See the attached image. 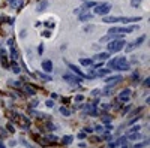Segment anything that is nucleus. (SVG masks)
<instances>
[{"mask_svg": "<svg viewBox=\"0 0 150 148\" xmlns=\"http://www.w3.org/2000/svg\"><path fill=\"white\" fill-rule=\"evenodd\" d=\"M108 67L110 69H114V70H129L131 69V66H129L126 57H114L113 60L108 61Z\"/></svg>", "mask_w": 150, "mask_h": 148, "instance_id": "nucleus-1", "label": "nucleus"}, {"mask_svg": "<svg viewBox=\"0 0 150 148\" xmlns=\"http://www.w3.org/2000/svg\"><path fill=\"white\" fill-rule=\"evenodd\" d=\"M125 45H126V42H125L122 38L113 39V40H110V43H108L107 51H108V52H119V51H122V49H123Z\"/></svg>", "mask_w": 150, "mask_h": 148, "instance_id": "nucleus-2", "label": "nucleus"}, {"mask_svg": "<svg viewBox=\"0 0 150 148\" xmlns=\"http://www.w3.org/2000/svg\"><path fill=\"white\" fill-rule=\"evenodd\" d=\"M111 11V3H101V5H96L95 6V14L96 15H101V16H105L108 15Z\"/></svg>", "mask_w": 150, "mask_h": 148, "instance_id": "nucleus-3", "label": "nucleus"}, {"mask_svg": "<svg viewBox=\"0 0 150 148\" xmlns=\"http://www.w3.org/2000/svg\"><path fill=\"white\" fill-rule=\"evenodd\" d=\"M135 28H138L137 26H131V27H111L110 30H108V33L110 35H114V33H131L134 31Z\"/></svg>", "mask_w": 150, "mask_h": 148, "instance_id": "nucleus-4", "label": "nucleus"}, {"mask_svg": "<svg viewBox=\"0 0 150 148\" xmlns=\"http://www.w3.org/2000/svg\"><path fill=\"white\" fill-rule=\"evenodd\" d=\"M63 79L65 81H68V82H71V84H81V82H83V78L81 76H75V75H72V73H65L63 75Z\"/></svg>", "mask_w": 150, "mask_h": 148, "instance_id": "nucleus-5", "label": "nucleus"}, {"mask_svg": "<svg viewBox=\"0 0 150 148\" xmlns=\"http://www.w3.org/2000/svg\"><path fill=\"white\" fill-rule=\"evenodd\" d=\"M123 79V76L122 75H116V76H111V78H107L105 79V82H107V85L108 87H113V85H116L119 81H122Z\"/></svg>", "mask_w": 150, "mask_h": 148, "instance_id": "nucleus-6", "label": "nucleus"}, {"mask_svg": "<svg viewBox=\"0 0 150 148\" xmlns=\"http://www.w3.org/2000/svg\"><path fill=\"white\" fill-rule=\"evenodd\" d=\"M68 66H69V69H71V70H72V73H75V75H78V76H81V78H83V79H84V78H87V75H84V73L81 72V70H80L78 67H77L75 64H72V63H68Z\"/></svg>", "mask_w": 150, "mask_h": 148, "instance_id": "nucleus-7", "label": "nucleus"}, {"mask_svg": "<svg viewBox=\"0 0 150 148\" xmlns=\"http://www.w3.org/2000/svg\"><path fill=\"white\" fill-rule=\"evenodd\" d=\"M42 70H45V72H53V63H51V60H44L42 61Z\"/></svg>", "mask_w": 150, "mask_h": 148, "instance_id": "nucleus-8", "label": "nucleus"}, {"mask_svg": "<svg viewBox=\"0 0 150 148\" xmlns=\"http://www.w3.org/2000/svg\"><path fill=\"white\" fill-rule=\"evenodd\" d=\"M129 96H131V90H129V88H126V90H123V91L120 93L119 100H120V102H126L128 99H129Z\"/></svg>", "mask_w": 150, "mask_h": 148, "instance_id": "nucleus-9", "label": "nucleus"}, {"mask_svg": "<svg viewBox=\"0 0 150 148\" xmlns=\"http://www.w3.org/2000/svg\"><path fill=\"white\" fill-rule=\"evenodd\" d=\"M93 58H95V60H107V58H110V52H99V54H96L95 57H93Z\"/></svg>", "mask_w": 150, "mask_h": 148, "instance_id": "nucleus-10", "label": "nucleus"}, {"mask_svg": "<svg viewBox=\"0 0 150 148\" xmlns=\"http://www.w3.org/2000/svg\"><path fill=\"white\" fill-rule=\"evenodd\" d=\"M110 73H111L110 69H102V67H99L98 72H95V75H96V76H107V75H110Z\"/></svg>", "mask_w": 150, "mask_h": 148, "instance_id": "nucleus-11", "label": "nucleus"}, {"mask_svg": "<svg viewBox=\"0 0 150 148\" xmlns=\"http://www.w3.org/2000/svg\"><path fill=\"white\" fill-rule=\"evenodd\" d=\"M128 139H132V141H137V139H141V133L140 132H131V133H128Z\"/></svg>", "mask_w": 150, "mask_h": 148, "instance_id": "nucleus-12", "label": "nucleus"}, {"mask_svg": "<svg viewBox=\"0 0 150 148\" xmlns=\"http://www.w3.org/2000/svg\"><path fill=\"white\" fill-rule=\"evenodd\" d=\"M92 18H93V14H89V12L87 14H84V12L80 14V21H89V19H92Z\"/></svg>", "mask_w": 150, "mask_h": 148, "instance_id": "nucleus-13", "label": "nucleus"}, {"mask_svg": "<svg viewBox=\"0 0 150 148\" xmlns=\"http://www.w3.org/2000/svg\"><path fill=\"white\" fill-rule=\"evenodd\" d=\"M47 6H48V2H47V0H44V2H41L39 5L36 6V11H38V12H42V11H45Z\"/></svg>", "mask_w": 150, "mask_h": 148, "instance_id": "nucleus-14", "label": "nucleus"}, {"mask_svg": "<svg viewBox=\"0 0 150 148\" xmlns=\"http://www.w3.org/2000/svg\"><path fill=\"white\" fill-rule=\"evenodd\" d=\"M116 142H117V147H126L128 145V138L123 136V138H120L119 141H116Z\"/></svg>", "mask_w": 150, "mask_h": 148, "instance_id": "nucleus-15", "label": "nucleus"}, {"mask_svg": "<svg viewBox=\"0 0 150 148\" xmlns=\"http://www.w3.org/2000/svg\"><path fill=\"white\" fill-rule=\"evenodd\" d=\"M80 63L83 64V66H92L93 60H90V58H81V60H80Z\"/></svg>", "mask_w": 150, "mask_h": 148, "instance_id": "nucleus-16", "label": "nucleus"}, {"mask_svg": "<svg viewBox=\"0 0 150 148\" xmlns=\"http://www.w3.org/2000/svg\"><path fill=\"white\" fill-rule=\"evenodd\" d=\"M60 114L65 115V117H69V115H71V111L68 109V108H65V106H62V108H60Z\"/></svg>", "mask_w": 150, "mask_h": 148, "instance_id": "nucleus-17", "label": "nucleus"}, {"mask_svg": "<svg viewBox=\"0 0 150 148\" xmlns=\"http://www.w3.org/2000/svg\"><path fill=\"white\" fill-rule=\"evenodd\" d=\"M24 90H26V93H29L30 96H35V94H36V91H35V88H32L30 85H26V87H24Z\"/></svg>", "mask_w": 150, "mask_h": 148, "instance_id": "nucleus-18", "label": "nucleus"}, {"mask_svg": "<svg viewBox=\"0 0 150 148\" xmlns=\"http://www.w3.org/2000/svg\"><path fill=\"white\" fill-rule=\"evenodd\" d=\"M12 72H14V73H20V72H21V69H20V66H18L17 63H15V61H14V63H12Z\"/></svg>", "mask_w": 150, "mask_h": 148, "instance_id": "nucleus-19", "label": "nucleus"}, {"mask_svg": "<svg viewBox=\"0 0 150 148\" xmlns=\"http://www.w3.org/2000/svg\"><path fill=\"white\" fill-rule=\"evenodd\" d=\"M72 139H74V138H72L71 135H69V136H65V138L62 139V141H63V144H65V145H69V144L72 142Z\"/></svg>", "mask_w": 150, "mask_h": 148, "instance_id": "nucleus-20", "label": "nucleus"}, {"mask_svg": "<svg viewBox=\"0 0 150 148\" xmlns=\"http://www.w3.org/2000/svg\"><path fill=\"white\" fill-rule=\"evenodd\" d=\"M38 75H39V78H42L44 81H51V76L50 75H45V73H42V72H39Z\"/></svg>", "mask_w": 150, "mask_h": 148, "instance_id": "nucleus-21", "label": "nucleus"}, {"mask_svg": "<svg viewBox=\"0 0 150 148\" xmlns=\"http://www.w3.org/2000/svg\"><path fill=\"white\" fill-rule=\"evenodd\" d=\"M141 3H143V0H131V5L134 8H137V6H140Z\"/></svg>", "mask_w": 150, "mask_h": 148, "instance_id": "nucleus-22", "label": "nucleus"}, {"mask_svg": "<svg viewBox=\"0 0 150 148\" xmlns=\"http://www.w3.org/2000/svg\"><path fill=\"white\" fill-rule=\"evenodd\" d=\"M150 144V141H144V142H141V144H135V148H141V147H147Z\"/></svg>", "mask_w": 150, "mask_h": 148, "instance_id": "nucleus-23", "label": "nucleus"}, {"mask_svg": "<svg viewBox=\"0 0 150 148\" xmlns=\"http://www.w3.org/2000/svg\"><path fill=\"white\" fill-rule=\"evenodd\" d=\"M104 94V96H111V88L108 87V88H105V90H102V91H101Z\"/></svg>", "mask_w": 150, "mask_h": 148, "instance_id": "nucleus-24", "label": "nucleus"}, {"mask_svg": "<svg viewBox=\"0 0 150 148\" xmlns=\"http://www.w3.org/2000/svg\"><path fill=\"white\" fill-rule=\"evenodd\" d=\"M99 93H101V90L99 88H95V90H92V91H90V94H92V96H99Z\"/></svg>", "mask_w": 150, "mask_h": 148, "instance_id": "nucleus-25", "label": "nucleus"}, {"mask_svg": "<svg viewBox=\"0 0 150 148\" xmlns=\"http://www.w3.org/2000/svg\"><path fill=\"white\" fill-rule=\"evenodd\" d=\"M140 129H141V127H140V124H138V126H134V127H131V129L128 130V133H131V132H138Z\"/></svg>", "mask_w": 150, "mask_h": 148, "instance_id": "nucleus-26", "label": "nucleus"}, {"mask_svg": "<svg viewBox=\"0 0 150 148\" xmlns=\"http://www.w3.org/2000/svg\"><path fill=\"white\" fill-rule=\"evenodd\" d=\"M44 24H45V27H48V28H54V26H56V24L51 23V21H45Z\"/></svg>", "mask_w": 150, "mask_h": 148, "instance_id": "nucleus-27", "label": "nucleus"}, {"mask_svg": "<svg viewBox=\"0 0 150 148\" xmlns=\"http://www.w3.org/2000/svg\"><path fill=\"white\" fill-rule=\"evenodd\" d=\"M42 36H44V38H50V36H51L50 30H45V31H42Z\"/></svg>", "mask_w": 150, "mask_h": 148, "instance_id": "nucleus-28", "label": "nucleus"}, {"mask_svg": "<svg viewBox=\"0 0 150 148\" xmlns=\"http://www.w3.org/2000/svg\"><path fill=\"white\" fill-rule=\"evenodd\" d=\"M45 105L48 106V108H53V106H54V102H53V100H47Z\"/></svg>", "mask_w": 150, "mask_h": 148, "instance_id": "nucleus-29", "label": "nucleus"}, {"mask_svg": "<svg viewBox=\"0 0 150 148\" xmlns=\"http://www.w3.org/2000/svg\"><path fill=\"white\" fill-rule=\"evenodd\" d=\"M8 130H9L11 133H14V132H15V130H14V126H12L11 123H8Z\"/></svg>", "mask_w": 150, "mask_h": 148, "instance_id": "nucleus-30", "label": "nucleus"}, {"mask_svg": "<svg viewBox=\"0 0 150 148\" xmlns=\"http://www.w3.org/2000/svg\"><path fill=\"white\" fill-rule=\"evenodd\" d=\"M86 138V132H80L78 133V139H84Z\"/></svg>", "mask_w": 150, "mask_h": 148, "instance_id": "nucleus-31", "label": "nucleus"}, {"mask_svg": "<svg viewBox=\"0 0 150 148\" xmlns=\"http://www.w3.org/2000/svg\"><path fill=\"white\" fill-rule=\"evenodd\" d=\"M48 139H50V141H54V142H56L59 138H57V136H54V135H50V136H48Z\"/></svg>", "mask_w": 150, "mask_h": 148, "instance_id": "nucleus-32", "label": "nucleus"}, {"mask_svg": "<svg viewBox=\"0 0 150 148\" xmlns=\"http://www.w3.org/2000/svg\"><path fill=\"white\" fill-rule=\"evenodd\" d=\"M102 121L105 123V124H110V121H111V120H110V117H104V120H102Z\"/></svg>", "mask_w": 150, "mask_h": 148, "instance_id": "nucleus-33", "label": "nucleus"}, {"mask_svg": "<svg viewBox=\"0 0 150 148\" xmlns=\"http://www.w3.org/2000/svg\"><path fill=\"white\" fill-rule=\"evenodd\" d=\"M75 100H77V102H83V100H84V97L80 94V96H77V97H75Z\"/></svg>", "mask_w": 150, "mask_h": 148, "instance_id": "nucleus-34", "label": "nucleus"}, {"mask_svg": "<svg viewBox=\"0 0 150 148\" xmlns=\"http://www.w3.org/2000/svg\"><path fill=\"white\" fill-rule=\"evenodd\" d=\"M95 129H96V132H99V133H101V132H104V127L102 126H96Z\"/></svg>", "mask_w": 150, "mask_h": 148, "instance_id": "nucleus-35", "label": "nucleus"}, {"mask_svg": "<svg viewBox=\"0 0 150 148\" xmlns=\"http://www.w3.org/2000/svg\"><path fill=\"white\" fill-rule=\"evenodd\" d=\"M149 85H150V78H147V79L144 81V87H149Z\"/></svg>", "mask_w": 150, "mask_h": 148, "instance_id": "nucleus-36", "label": "nucleus"}, {"mask_svg": "<svg viewBox=\"0 0 150 148\" xmlns=\"http://www.w3.org/2000/svg\"><path fill=\"white\" fill-rule=\"evenodd\" d=\"M38 51H39V54H42V52H44V45H42V43L39 45V49H38Z\"/></svg>", "mask_w": 150, "mask_h": 148, "instance_id": "nucleus-37", "label": "nucleus"}, {"mask_svg": "<svg viewBox=\"0 0 150 148\" xmlns=\"http://www.w3.org/2000/svg\"><path fill=\"white\" fill-rule=\"evenodd\" d=\"M84 132H86V133H92V132H95L93 129H89V127H86V129H84Z\"/></svg>", "mask_w": 150, "mask_h": 148, "instance_id": "nucleus-38", "label": "nucleus"}, {"mask_svg": "<svg viewBox=\"0 0 150 148\" xmlns=\"http://www.w3.org/2000/svg\"><path fill=\"white\" fill-rule=\"evenodd\" d=\"M36 105H38V99H35V100H33V102H32V106H33V108H35V106H36Z\"/></svg>", "mask_w": 150, "mask_h": 148, "instance_id": "nucleus-39", "label": "nucleus"}, {"mask_svg": "<svg viewBox=\"0 0 150 148\" xmlns=\"http://www.w3.org/2000/svg\"><path fill=\"white\" fill-rule=\"evenodd\" d=\"M131 111V105H126V108H125V112H129Z\"/></svg>", "mask_w": 150, "mask_h": 148, "instance_id": "nucleus-40", "label": "nucleus"}, {"mask_svg": "<svg viewBox=\"0 0 150 148\" xmlns=\"http://www.w3.org/2000/svg\"><path fill=\"white\" fill-rule=\"evenodd\" d=\"M108 147H117V142H110V144H108Z\"/></svg>", "mask_w": 150, "mask_h": 148, "instance_id": "nucleus-41", "label": "nucleus"}, {"mask_svg": "<svg viewBox=\"0 0 150 148\" xmlns=\"http://www.w3.org/2000/svg\"><path fill=\"white\" fill-rule=\"evenodd\" d=\"M102 108H104V109H108V108H110V105H107V103H104V105H102Z\"/></svg>", "mask_w": 150, "mask_h": 148, "instance_id": "nucleus-42", "label": "nucleus"}, {"mask_svg": "<svg viewBox=\"0 0 150 148\" xmlns=\"http://www.w3.org/2000/svg\"><path fill=\"white\" fill-rule=\"evenodd\" d=\"M2 147H3V144H2V142H0V148H2Z\"/></svg>", "mask_w": 150, "mask_h": 148, "instance_id": "nucleus-43", "label": "nucleus"}]
</instances>
